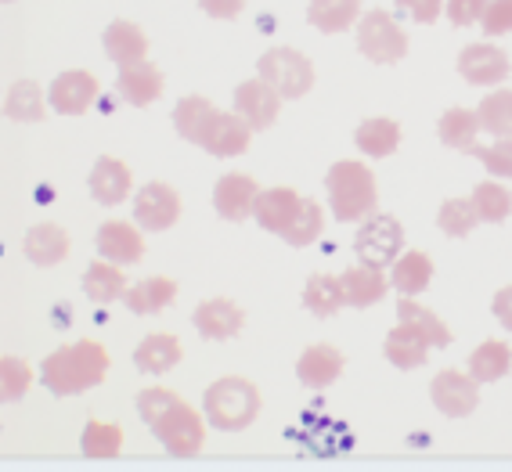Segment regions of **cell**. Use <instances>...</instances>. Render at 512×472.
Wrapping results in <instances>:
<instances>
[{
  "instance_id": "1",
  "label": "cell",
  "mask_w": 512,
  "mask_h": 472,
  "mask_svg": "<svg viewBox=\"0 0 512 472\" xmlns=\"http://www.w3.org/2000/svg\"><path fill=\"white\" fill-rule=\"evenodd\" d=\"M112 368L109 350L94 339H76V343L58 346L55 354H47L40 364V382L55 397H76L83 390H94L105 382Z\"/></svg>"
},
{
  "instance_id": "2",
  "label": "cell",
  "mask_w": 512,
  "mask_h": 472,
  "mask_svg": "<svg viewBox=\"0 0 512 472\" xmlns=\"http://www.w3.org/2000/svg\"><path fill=\"white\" fill-rule=\"evenodd\" d=\"M325 191H329V209L339 224H361L368 213H375L379 202V184L375 173L357 159H339L325 173Z\"/></svg>"
},
{
  "instance_id": "3",
  "label": "cell",
  "mask_w": 512,
  "mask_h": 472,
  "mask_svg": "<svg viewBox=\"0 0 512 472\" xmlns=\"http://www.w3.org/2000/svg\"><path fill=\"white\" fill-rule=\"evenodd\" d=\"M260 390L256 382L242 379V375H224V379L210 382L206 393H202V415L213 429H224V433H238L256 422L260 415Z\"/></svg>"
},
{
  "instance_id": "4",
  "label": "cell",
  "mask_w": 512,
  "mask_h": 472,
  "mask_svg": "<svg viewBox=\"0 0 512 472\" xmlns=\"http://www.w3.org/2000/svg\"><path fill=\"white\" fill-rule=\"evenodd\" d=\"M206 426H210L206 415H199L192 404H184V400L177 397L148 429L156 433V440L174 454V458H195V454L206 447Z\"/></svg>"
},
{
  "instance_id": "5",
  "label": "cell",
  "mask_w": 512,
  "mask_h": 472,
  "mask_svg": "<svg viewBox=\"0 0 512 472\" xmlns=\"http://www.w3.org/2000/svg\"><path fill=\"white\" fill-rule=\"evenodd\" d=\"M357 51L375 65H397L408 55V33L386 8H372L357 19Z\"/></svg>"
},
{
  "instance_id": "6",
  "label": "cell",
  "mask_w": 512,
  "mask_h": 472,
  "mask_svg": "<svg viewBox=\"0 0 512 472\" xmlns=\"http://www.w3.org/2000/svg\"><path fill=\"white\" fill-rule=\"evenodd\" d=\"M256 76L271 83L282 94V101L303 98L314 87L311 58L296 51V47H271V51H264L260 62H256Z\"/></svg>"
},
{
  "instance_id": "7",
  "label": "cell",
  "mask_w": 512,
  "mask_h": 472,
  "mask_svg": "<svg viewBox=\"0 0 512 472\" xmlns=\"http://www.w3.org/2000/svg\"><path fill=\"white\" fill-rule=\"evenodd\" d=\"M354 253L361 264L372 267H390L397 256L404 253V227L401 220H394L390 213H368L357 227L354 238Z\"/></svg>"
},
{
  "instance_id": "8",
  "label": "cell",
  "mask_w": 512,
  "mask_h": 472,
  "mask_svg": "<svg viewBox=\"0 0 512 472\" xmlns=\"http://www.w3.org/2000/svg\"><path fill=\"white\" fill-rule=\"evenodd\" d=\"M181 220V195L166 181H148L134 195V224L141 231H170Z\"/></svg>"
},
{
  "instance_id": "9",
  "label": "cell",
  "mask_w": 512,
  "mask_h": 472,
  "mask_svg": "<svg viewBox=\"0 0 512 472\" xmlns=\"http://www.w3.org/2000/svg\"><path fill=\"white\" fill-rule=\"evenodd\" d=\"M458 76L473 87H498L509 80V55L498 44H491V37L466 44L458 55Z\"/></svg>"
},
{
  "instance_id": "10",
  "label": "cell",
  "mask_w": 512,
  "mask_h": 472,
  "mask_svg": "<svg viewBox=\"0 0 512 472\" xmlns=\"http://www.w3.org/2000/svg\"><path fill=\"white\" fill-rule=\"evenodd\" d=\"M430 400L440 415L448 418H466L480 404V382L469 372H455V368H444L437 372V379L430 382Z\"/></svg>"
},
{
  "instance_id": "11",
  "label": "cell",
  "mask_w": 512,
  "mask_h": 472,
  "mask_svg": "<svg viewBox=\"0 0 512 472\" xmlns=\"http://www.w3.org/2000/svg\"><path fill=\"white\" fill-rule=\"evenodd\" d=\"M98 98H101V83L87 69H65L62 76H55L51 91H47L51 109L62 112V116H83L87 109H94Z\"/></svg>"
},
{
  "instance_id": "12",
  "label": "cell",
  "mask_w": 512,
  "mask_h": 472,
  "mask_svg": "<svg viewBox=\"0 0 512 472\" xmlns=\"http://www.w3.org/2000/svg\"><path fill=\"white\" fill-rule=\"evenodd\" d=\"M235 112L246 119L249 127H253V134H256V130L275 127L278 112H282V94H278L267 80H260V76H256V80L238 83Z\"/></svg>"
},
{
  "instance_id": "13",
  "label": "cell",
  "mask_w": 512,
  "mask_h": 472,
  "mask_svg": "<svg viewBox=\"0 0 512 472\" xmlns=\"http://www.w3.org/2000/svg\"><path fill=\"white\" fill-rule=\"evenodd\" d=\"M98 256L112 260L119 267L141 264L145 260V238H141V227L130 224V220H105L98 227Z\"/></svg>"
},
{
  "instance_id": "14",
  "label": "cell",
  "mask_w": 512,
  "mask_h": 472,
  "mask_svg": "<svg viewBox=\"0 0 512 472\" xmlns=\"http://www.w3.org/2000/svg\"><path fill=\"white\" fill-rule=\"evenodd\" d=\"M192 325L199 328L202 339H213V343H224V339H235L242 328H246V310L238 307L235 300H224V296H213V300L199 303L192 314Z\"/></svg>"
},
{
  "instance_id": "15",
  "label": "cell",
  "mask_w": 512,
  "mask_h": 472,
  "mask_svg": "<svg viewBox=\"0 0 512 472\" xmlns=\"http://www.w3.org/2000/svg\"><path fill=\"white\" fill-rule=\"evenodd\" d=\"M256 195H260V188H256L253 177H246V173H224L217 188H213V209L228 224H242V220L253 217Z\"/></svg>"
},
{
  "instance_id": "16",
  "label": "cell",
  "mask_w": 512,
  "mask_h": 472,
  "mask_svg": "<svg viewBox=\"0 0 512 472\" xmlns=\"http://www.w3.org/2000/svg\"><path fill=\"white\" fill-rule=\"evenodd\" d=\"M343 368H347V357L339 354L336 346L314 343V346H307L300 354V361H296V379H300L307 390H329L332 382L343 375Z\"/></svg>"
},
{
  "instance_id": "17",
  "label": "cell",
  "mask_w": 512,
  "mask_h": 472,
  "mask_svg": "<svg viewBox=\"0 0 512 472\" xmlns=\"http://www.w3.org/2000/svg\"><path fill=\"white\" fill-rule=\"evenodd\" d=\"M249 141H253V127H249L246 119L238 116V112H217L202 137V148L217 159H238V155L246 152Z\"/></svg>"
},
{
  "instance_id": "18",
  "label": "cell",
  "mask_w": 512,
  "mask_h": 472,
  "mask_svg": "<svg viewBox=\"0 0 512 472\" xmlns=\"http://www.w3.org/2000/svg\"><path fill=\"white\" fill-rule=\"evenodd\" d=\"M119 98L134 105V109H148L163 98V73L156 65L148 62H134V65H119V80H116Z\"/></svg>"
},
{
  "instance_id": "19",
  "label": "cell",
  "mask_w": 512,
  "mask_h": 472,
  "mask_svg": "<svg viewBox=\"0 0 512 472\" xmlns=\"http://www.w3.org/2000/svg\"><path fill=\"white\" fill-rule=\"evenodd\" d=\"M339 285H343V307H372L390 292V278L383 274V267L361 264L339 274Z\"/></svg>"
},
{
  "instance_id": "20",
  "label": "cell",
  "mask_w": 512,
  "mask_h": 472,
  "mask_svg": "<svg viewBox=\"0 0 512 472\" xmlns=\"http://www.w3.org/2000/svg\"><path fill=\"white\" fill-rule=\"evenodd\" d=\"M91 195L101 206H119L134 195V177H130L127 163L123 159H112V155H101L91 170Z\"/></svg>"
},
{
  "instance_id": "21",
  "label": "cell",
  "mask_w": 512,
  "mask_h": 472,
  "mask_svg": "<svg viewBox=\"0 0 512 472\" xmlns=\"http://www.w3.org/2000/svg\"><path fill=\"white\" fill-rule=\"evenodd\" d=\"M300 202H303V195H296L293 188H267L256 195L253 217H256V224L264 227V231H271V235H285V227L293 224Z\"/></svg>"
},
{
  "instance_id": "22",
  "label": "cell",
  "mask_w": 512,
  "mask_h": 472,
  "mask_svg": "<svg viewBox=\"0 0 512 472\" xmlns=\"http://www.w3.org/2000/svg\"><path fill=\"white\" fill-rule=\"evenodd\" d=\"M184 357V346L174 332H152V336L141 339V346L134 350V364H138L145 375H166L174 372Z\"/></svg>"
},
{
  "instance_id": "23",
  "label": "cell",
  "mask_w": 512,
  "mask_h": 472,
  "mask_svg": "<svg viewBox=\"0 0 512 472\" xmlns=\"http://www.w3.org/2000/svg\"><path fill=\"white\" fill-rule=\"evenodd\" d=\"M383 354H386V361L394 364V368H401V372H415V368H422L426 357H430V343H426L412 325L397 321L383 343Z\"/></svg>"
},
{
  "instance_id": "24",
  "label": "cell",
  "mask_w": 512,
  "mask_h": 472,
  "mask_svg": "<svg viewBox=\"0 0 512 472\" xmlns=\"http://www.w3.org/2000/svg\"><path fill=\"white\" fill-rule=\"evenodd\" d=\"M101 47H105L109 62H116V65H134L148 58V37L127 19L112 22V26L101 33Z\"/></svg>"
},
{
  "instance_id": "25",
  "label": "cell",
  "mask_w": 512,
  "mask_h": 472,
  "mask_svg": "<svg viewBox=\"0 0 512 472\" xmlns=\"http://www.w3.org/2000/svg\"><path fill=\"white\" fill-rule=\"evenodd\" d=\"M386 278H390V289H397L401 296H422L433 282V260L419 249L412 253H401L394 264L386 267Z\"/></svg>"
},
{
  "instance_id": "26",
  "label": "cell",
  "mask_w": 512,
  "mask_h": 472,
  "mask_svg": "<svg viewBox=\"0 0 512 472\" xmlns=\"http://www.w3.org/2000/svg\"><path fill=\"white\" fill-rule=\"evenodd\" d=\"M69 235H65V227L58 224H37L29 227L26 242H22V249H26V260L37 267H55L62 264L65 256H69Z\"/></svg>"
},
{
  "instance_id": "27",
  "label": "cell",
  "mask_w": 512,
  "mask_h": 472,
  "mask_svg": "<svg viewBox=\"0 0 512 472\" xmlns=\"http://www.w3.org/2000/svg\"><path fill=\"white\" fill-rule=\"evenodd\" d=\"M361 19V0H311L307 4V22L325 37L347 33Z\"/></svg>"
},
{
  "instance_id": "28",
  "label": "cell",
  "mask_w": 512,
  "mask_h": 472,
  "mask_svg": "<svg viewBox=\"0 0 512 472\" xmlns=\"http://www.w3.org/2000/svg\"><path fill=\"white\" fill-rule=\"evenodd\" d=\"M354 145L368 159H386V155H394L401 148V123H394V119L386 116L365 119L354 134Z\"/></svg>"
},
{
  "instance_id": "29",
  "label": "cell",
  "mask_w": 512,
  "mask_h": 472,
  "mask_svg": "<svg viewBox=\"0 0 512 472\" xmlns=\"http://www.w3.org/2000/svg\"><path fill=\"white\" fill-rule=\"evenodd\" d=\"M83 292H87V300L94 303H116L123 300V292H127V274L123 267L112 264V260H94L87 271H83Z\"/></svg>"
},
{
  "instance_id": "30",
  "label": "cell",
  "mask_w": 512,
  "mask_h": 472,
  "mask_svg": "<svg viewBox=\"0 0 512 472\" xmlns=\"http://www.w3.org/2000/svg\"><path fill=\"white\" fill-rule=\"evenodd\" d=\"M174 300H177L174 278H145V282L127 285V292H123L127 310H134L138 318L141 314H159V310H166Z\"/></svg>"
},
{
  "instance_id": "31",
  "label": "cell",
  "mask_w": 512,
  "mask_h": 472,
  "mask_svg": "<svg viewBox=\"0 0 512 472\" xmlns=\"http://www.w3.org/2000/svg\"><path fill=\"white\" fill-rule=\"evenodd\" d=\"M217 105L210 98H202V94H188V98L177 101L174 109V127L184 141H192V145H202V137L210 130L213 116H217Z\"/></svg>"
},
{
  "instance_id": "32",
  "label": "cell",
  "mask_w": 512,
  "mask_h": 472,
  "mask_svg": "<svg viewBox=\"0 0 512 472\" xmlns=\"http://www.w3.org/2000/svg\"><path fill=\"white\" fill-rule=\"evenodd\" d=\"M466 368H469V375L480 382V386L505 379V375H509V368H512V346L502 343V339H487V343H480L473 354H469Z\"/></svg>"
},
{
  "instance_id": "33",
  "label": "cell",
  "mask_w": 512,
  "mask_h": 472,
  "mask_svg": "<svg viewBox=\"0 0 512 472\" xmlns=\"http://www.w3.org/2000/svg\"><path fill=\"white\" fill-rule=\"evenodd\" d=\"M397 321L412 325L415 332H419V336L426 339L430 346H437V350L451 346V328L444 325V321H440L430 307H422L415 296H401V303H397Z\"/></svg>"
},
{
  "instance_id": "34",
  "label": "cell",
  "mask_w": 512,
  "mask_h": 472,
  "mask_svg": "<svg viewBox=\"0 0 512 472\" xmlns=\"http://www.w3.org/2000/svg\"><path fill=\"white\" fill-rule=\"evenodd\" d=\"M437 134H440V141H444V148L473 152L476 137H480V116H476V109H448L440 116Z\"/></svg>"
},
{
  "instance_id": "35",
  "label": "cell",
  "mask_w": 512,
  "mask_h": 472,
  "mask_svg": "<svg viewBox=\"0 0 512 472\" xmlns=\"http://www.w3.org/2000/svg\"><path fill=\"white\" fill-rule=\"evenodd\" d=\"M473 206L480 213V224H505L512 217V191L498 177H487L473 188Z\"/></svg>"
},
{
  "instance_id": "36",
  "label": "cell",
  "mask_w": 512,
  "mask_h": 472,
  "mask_svg": "<svg viewBox=\"0 0 512 472\" xmlns=\"http://www.w3.org/2000/svg\"><path fill=\"white\" fill-rule=\"evenodd\" d=\"M123 426L119 422H101V418H91L87 426H83V436H80V451L87 458H119L123 451Z\"/></svg>"
},
{
  "instance_id": "37",
  "label": "cell",
  "mask_w": 512,
  "mask_h": 472,
  "mask_svg": "<svg viewBox=\"0 0 512 472\" xmlns=\"http://www.w3.org/2000/svg\"><path fill=\"white\" fill-rule=\"evenodd\" d=\"M303 307L311 310L314 318H332L336 310H343V285L332 274H311L303 285Z\"/></svg>"
},
{
  "instance_id": "38",
  "label": "cell",
  "mask_w": 512,
  "mask_h": 472,
  "mask_svg": "<svg viewBox=\"0 0 512 472\" xmlns=\"http://www.w3.org/2000/svg\"><path fill=\"white\" fill-rule=\"evenodd\" d=\"M44 112V94L33 80H19L4 94V116L15 123H37V119H44Z\"/></svg>"
},
{
  "instance_id": "39",
  "label": "cell",
  "mask_w": 512,
  "mask_h": 472,
  "mask_svg": "<svg viewBox=\"0 0 512 472\" xmlns=\"http://www.w3.org/2000/svg\"><path fill=\"white\" fill-rule=\"evenodd\" d=\"M476 116H480V130H487L491 137H512V91L509 87H498V91L487 94V98L476 105Z\"/></svg>"
},
{
  "instance_id": "40",
  "label": "cell",
  "mask_w": 512,
  "mask_h": 472,
  "mask_svg": "<svg viewBox=\"0 0 512 472\" xmlns=\"http://www.w3.org/2000/svg\"><path fill=\"white\" fill-rule=\"evenodd\" d=\"M321 231H325V209H321V202L303 199L300 209H296L293 224L285 227L282 238L289 242V246L303 249V246H314V242L321 238Z\"/></svg>"
},
{
  "instance_id": "41",
  "label": "cell",
  "mask_w": 512,
  "mask_h": 472,
  "mask_svg": "<svg viewBox=\"0 0 512 472\" xmlns=\"http://www.w3.org/2000/svg\"><path fill=\"white\" fill-rule=\"evenodd\" d=\"M33 386V368L22 357H0V404H15Z\"/></svg>"
},
{
  "instance_id": "42",
  "label": "cell",
  "mask_w": 512,
  "mask_h": 472,
  "mask_svg": "<svg viewBox=\"0 0 512 472\" xmlns=\"http://www.w3.org/2000/svg\"><path fill=\"white\" fill-rule=\"evenodd\" d=\"M440 231L448 238H466L476 224H480V213H476L473 199H448L437 213Z\"/></svg>"
},
{
  "instance_id": "43",
  "label": "cell",
  "mask_w": 512,
  "mask_h": 472,
  "mask_svg": "<svg viewBox=\"0 0 512 472\" xmlns=\"http://www.w3.org/2000/svg\"><path fill=\"white\" fill-rule=\"evenodd\" d=\"M469 155H476V159L484 163V170L491 173V177H498V181H509L512 177V137H498V141H491L487 148L476 145Z\"/></svg>"
},
{
  "instance_id": "44",
  "label": "cell",
  "mask_w": 512,
  "mask_h": 472,
  "mask_svg": "<svg viewBox=\"0 0 512 472\" xmlns=\"http://www.w3.org/2000/svg\"><path fill=\"white\" fill-rule=\"evenodd\" d=\"M476 26L484 29V37H505L512 33V0H487L484 15Z\"/></svg>"
},
{
  "instance_id": "45",
  "label": "cell",
  "mask_w": 512,
  "mask_h": 472,
  "mask_svg": "<svg viewBox=\"0 0 512 472\" xmlns=\"http://www.w3.org/2000/svg\"><path fill=\"white\" fill-rule=\"evenodd\" d=\"M174 400H177L174 390H166V386H148V390L138 393V415L145 418L148 426H152V422H156V418L163 415Z\"/></svg>"
},
{
  "instance_id": "46",
  "label": "cell",
  "mask_w": 512,
  "mask_h": 472,
  "mask_svg": "<svg viewBox=\"0 0 512 472\" xmlns=\"http://www.w3.org/2000/svg\"><path fill=\"white\" fill-rule=\"evenodd\" d=\"M487 0H444V11H448L451 26H473L484 15Z\"/></svg>"
},
{
  "instance_id": "47",
  "label": "cell",
  "mask_w": 512,
  "mask_h": 472,
  "mask_svg": "<svg viewBox=\"0 0 512 472\" xmlns=\"http://www.w3.org/2000/svg\"><path fill=\"white\" fill-rule=\"evenodd\" d=\"M397 8H401L412 22H419V26H430V22L440 19L444 0H397Z\"/></svg>"
},
{
  "instance_id": "48",
  "label": "cell",
  "mask_w": 512,
  "mask_h": 472,
  "mask_svg": "<svg viewBox=\"0 0 512 472\" xmlns=\"http://www.w3.org/2000/svg\"><path fill=\"white\" fill-rule=\"evenodd\" d=\"M195 4H199L210 19H220V22H231L246 11V0H195Z\"/></svg>"
},
{
  "instance_id": "49",
  "label": "cell",
  "mask_w": 512,
  "mask_h": 472,
  "mask_svg": "<svg viewBox=\"0 0 512 472\" xmlns=\"http://www.w3.org/2000/svg\"><path fill=\"white\" fill-rule=\"evenodd\" d=\"M491 310H494V318L502 321V328H509V332H512V285L498 289V296H494Z\"/></svg>"
},
{
  "instance_id": "50",
  "label": "cell",
  "mask_w": 512,
  "mask_h": 472,
  "mask_svg": "<svg viewBox=\"0 0 512 472\" xmlns=\"http://www.w3.org/2000/svg\"><path fill=\"white\" fill-rule=\"evenodd\" d=\"M0 4H15V0H0Z\"/></svg>"
}]
</instances>
